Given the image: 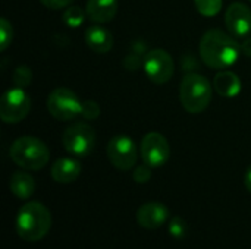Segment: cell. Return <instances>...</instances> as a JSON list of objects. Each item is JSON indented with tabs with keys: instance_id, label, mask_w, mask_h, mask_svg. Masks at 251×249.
Listing matches in <instances>:
<instances>
[{
	"instance_id": "7",
	"label": "cell",
	"mask_w": 251,
	"mask_h": 249,
	"mask_svg": "<svg viewBox=\"0 0 251 249\" xmlns=\"http://www.w3.org/2000/svg\"><path fill=\"white\" fill-rule=\"evenodd\" d=\"M31 110V98L24 88L7 90L0 98V119L7 125L22 122Z\"/></svg>"
},
{
	"instance_id": "6",
	"label": "cell",
	"mask_w": 251,
	"mask_h": 249,
	"mask_svg": "<svg viewBox=\"0 0 251 249\" xmlns=\"http://www.w3.org/2000/svg\"><path fill=\"white\" fill-rule=\"evenodd\" d=\"M62 144L69 154L75 157H85L94 150L96 132L88 123H72L65 129L62 135Z\"/></svg>"
},
{
	"instance_id": "26",
	"label": "cell",
	"mask_w": 251,
	"mask_h": 249,
	"mask_svg": "<svg viewBox=\"0 0 251 249\" xmlns=\"http://www.w3.org/2000/svg\"><path fill=\"white\" fill-rule=\"evenodd\" d=\"M241 53L251 57V37H246V40L241 43Z\"/></svg>"
},
{
	"instance_id": "21",
	"label": "cell",
	"mask_w": 251,
	"mask_h": 249,
	"mask_svg": "<svg viewBox=\"0 0 251 249\" xmlns=\"http://www.w3.org/2000/svg\"><path fill=\"white\" fill-rule=\"evenodd\" d=\"M12 38H13L12 23L6 18H1L0 19V51H4L9 47V44L12 43Z\"/></svg>"
},
{
	"instance_id": "2",
	"label": "cell",
	"mask_w": 251,
	"mask_h": 249,
	"mask_svg": "<svg viewBox=\"0 0 251 249\" xmlns=\"http://www.w3.org/2000/svg\"><path fill=\"white\" fill-rule=\"evenodd\" d=\"M51 226L50 211L37 201L26 203L16 216V232L21 239L26 242H37L43 239Z\"/></svg>"
},
{
	"instance_id": "9",
	"label": "cell",
	"mask_w": 251,
	"mask_h": 249,
	"mask_svg": "<svg viewBox=\"0 0 251 249\" xmlns=\"http://www.w3.org/2000/svg\"><path fill=\"white\" fill-rule=\"evenodd\" d=\"M107 158L113 167L126 172L135 167L138 160V150L132 138L126 135L113 136L107 144Z\"/></svg>"
},
{
	"instance_id": "24",
	"label": "cell",
	"mask_w": 251,
	"mask_h": 249,
	"mask_svg": "<svg viewBox=\"0 0 251 249\" xmlns=\"http://www.w3.org/2000/svg\"><path fill=\"white\" fill-rule=\"evenodd\" d=\"M151 169L150 166H147L146 163L143 166H138L135 167L134 173H132V178L137 183H147L151 178Z\"/></svg>"
},
{
	"instance_id": "14",
	"label": "cell",
	"mask_w": 251,
	"mask_h": 249,
	"mask_svg": "<svg viewBox=\"0 0 251 249\" xmlns=\"http://www.w3.org/2000/svg\"><path fill=\"white\" fill-rule=\"evenodd\" d=\"M85 13L94 23L110 22L118 13V0H87Z\"/></svg>"
},
{
	"instance_id": "20",
	"label": "cell",
	"mask_w": 251,
	"mask_h": 249,
	"mask_svg": "<svg viewBox=\"0 0 251 249\" xmlns=\"http://www.w3.org/2000/svg\"><path fill=\"white\" fill-rule=\"evenodd\" d=\"M12 81L15 84V87H19V88H25L31 84L32 81V72L28 66L25 65H21L15 69L13 75H12Z\"/></svg>"
},
{
	"instance_id": "25",
	"label": "cell",
	"mask_w": 251,
	"mask_h": 249,
	"mask_svg": "<svg viewBox=\"0 0 251 249\" xmlns=\"http://www.w3.org/2000/svg\"><path fill=\"white\" fill-rule=\"evenodd\" d=\"M43 6H46L47 9H51V10H60V9H65V7H69L71 3L74 0H40Z\"/></svg>"
},
{
	"instance_id": "11",
	"label": "cell",
	"mask_w": 251,
	"mask_h": 249,
	"mask_svg": "<svg viewBox=\"0 0 251 249\" xmlns=\"http://www.w3.org/2000/svg\"><path fill=\"white\" fill-rule=\"evenodd\" d=\"M225 25L231 35L247 37L251 32V10L244 3L235 1L225 12Z\"/></svg>"
},
{
	"instance_id": "13",
	"label": "cell",
	"mask_w": 251,
	"mask_h": 249,
	"mask_svg": "<svg viewBox=\"0 0 251 249\" xmlns=\"http://www.w3.org/2000/svg\"><path fill=\"white\" fill-rule=\"evenodd\" d=\"M84 38H85L88 48L93 50L94 53H99V54L109 53L113 47V43H115L112 32L109 29H106L104 26H101L100 23L88 26Z\"/></svg>"
},
{
	"instance_id": "22",
	"label": "cell",
	"mask_w": 251,
	"mask_h": 249,
	"mask_svg": "<svg viewBox=\"0 0 251 249\" xmlns=\"http://www.w3.org/2000/svg\"><path fill=\"white\" fill-rule=\"evenodd\" d=\"M168 229H169V233L174 238H176V239L184 238L187 235V230H188L187 223H185V220L182 217H174V219H171Z\"/></svg>"
},
{
	"instance_id": "19",
	"label": "cell",
	"mask_w": 251,
	"mask_h": 249,
	"mask_svg": "<svg viewBox=\"0 0 251 249\" xmlns=\"http://www.w3.org/2000/svg\"><path fill=\"white\" fill-rule=\"evenodd\" d=\"M197 12L206 18L216 16L222 9V0H194Z\"/></svg>"
},
{
	"instance_id": "1",
	"label": "cell",
	"mask_w": 251,
	"mask_h": 249,
	"mask_svg": "<svg viewBox=\"0 0 251 249\" xmlns=\"http://www.w3.org/2000/svg\"><path fill=\"white\" fill-rule=\"evenodd\" d=\"M199 53L201 60L212 69L225 70L235 65L241 53V44L234 35L224 32L222 29L207 31L199 44Z\"/></svg>"
},
{
	"instance_id": "23",
	"label": "cell",
	"mask_w": 251,
	"mask_h": 249,
	"mask_svg": "<svg viewBox=\"0 0 251 249\" xmlns=\"http://www.w3.org/2000/svg\"><path fill=\"white\" fill-rule=\"evenodd\" d=\"M81 116L87 120H96L100 116V106L93 100L82 101V113Z\"/></svg>"
},
{
	"instance_id": "3",
	"label": "cell",
	"mask_w": 251,
	"mask_h": 249,
	"mask_svg": "<svg viewBox=\"0 0 251 249\" xmlns=\"http://www.w3.org/2000/svg\"><path fill=\"white\" fill-rule=\"evenodd\" d=\"M179 98L188 113L199 114L204 112L212 101V84L200 73H187L181 82Z\"/></svg>"
},
{
	"instance_id": "8",
	"label": "cell",
	"mask_w": 251,
	"mask_h": 249,
	"mask_svg": "<svg viewBox=\"0 0 251 249\" xmlns=\"http://www.w3.org/2000/svg\"><path fill=\"white\" fill-rule=\"evenodd\" d=\"M143 69L153 84L163 85L174 76L175 63L168 51L163 48H153L144 56Z\"/></svg>"
},
{
	"instance_id": "27",
	"label": "cell",
	"mask_w": 251,
	"mask_h": 249,
	"mask_svg": "<svg viewBox=\"0 0 251 249\" xmlns=\"http://www.w3.org/2000/svg\"><path fill=\"white\" fill-rule=\"evenodd\" d=\"M244 185H246L247 191L251 194V166L247 169V172H246V176H244Z\"/></svg>"
},
{
	"instance_id": "12",
	"label": "cell",
	"mask_w": 251,
	"mask_h": 249,
	"mask_svg": "<svg viewBox=\"0 0 251 249\" xmlns=\"http://www.w3.org/2000/svg\"><path fill=\"white\" fill-rule=\"evenodd\" d=\"M169 219V211L162 203H146L137 211V222L146 230H156Z\"/></svg>"
},
{
	"instance_id": "15",
	"label": "cell",
	"mask_w": 251,
	"mask_h": 249,
	"mask_svg": "<svg viewBox=\"0 0 251 249\" xmlns=\"http://www.w3.org/2000/svg\"><path fill=\"white\" fill-rule=\"evenodd\" d=\"M81 170L82 167L78 160L71 158V157H63V158H59L51 166V178L57 183L68 185V183L75 182L79 178Z\"/></svg>"
},
{
	"instance_id": "16",
	"label": "cell",
	"mask_w": 251,
	"mask_h": 249,
	"mask_svg": "<svg viewBox=\"0 0 251 249\" xmlns=\"http://www.w3.org/2000/svg\"><path fill=\"white\" fill-rule=\"evenodd\" d=\"M213 88L219 95L225 98H234L241 92V79L231 70H222L216 73L213 79Z\"/></svg>"
},
{
	"instance_id": "18",
	"label": "cell",
	"mask_w": 251,
	"mask_h": 249,
	"mask_svg": "<svg viewBox=\"0 0 251 249\" xmlns=\"http://www.w3.org/2000/svg\"><path fill=\"white\" fill-rule=\"evenodd\" d=\"M85 12L79 6H69L62 15V21L69 28H79L85 19Z\"/></svg>"
},
{
	"instance_id": "10",
	"label": "cell",
	"mask_w": 251,
	"mask_h": 249,
	"mask_svg": "<svg viewBox=\"0 0 251 249\" xmlns=\"http://www.w3.org/2000/svg\"><path fill=\"white\" fill-rule=\"evenodd\" d=\"M140 151H141L143 163H146L147 166H150L153 169L162 167L163 164H166V161L169 160V156H171V148H169L168 139L159 132L146 134L141 141Z\"/></svg>"
},
{
	"instance_id": "5",
	"label": "cell",
	"mask_w": 251,
	"mask_h": 249,
	"mask_svg": "<svg viewBox=\"0 0 251 249\" xmlns=\"http://www.w3.org/2000/svg\"><path fill=\"white\" fill-rule=\"evenodd\" d=\"M49 113L60 122H71L81 116L82 101L69 88L53 90L46 101Z\"/></svg>"
},
{
	"instance_id": "28",
	"label": "cell",
	"mask_w": 251,
	"mask_h": 249,
	"mask_svg": "<svg viewBox=\"0 0 251 249\" xmlns=\"http://www.w3.org/2000/svg\"><path fill=\"white\" fill-rule=\"evenodd\" d=\"M250 1H251V0H250Z\"/></svg>"
},
{
	"instance_id": "4",
	"label": "cell",
	"mask_w": 251,
	"mask_h": 249,
	"mask_svg": "<svg viewBox=\"0 0 251 249\" xmlns=\"http://www.w3.org/2000/svg\"><path fill=\"white\" fill-rule=\"evenodd\" d=\"M12 161L25 170H41L49 158L50 153L47 145L35 136H21L10 147Z\"/></svg>"
},
{
	"instance_id": "17",
	"label": "cell",
	"mask_w": 251,
	"mask_h": 249,
	"mask_svg": "<svg viewBox=\"0 0 251 249\" xmlns=\"http://www.w3.org/2000/svg\"><path fill=\"white\" fill-rule=\"evenodd\" d=\"M9 188L16 198L28 200L35 191V181L26 172H15L10 176Z\"/></svg>"
}]
</instances>
